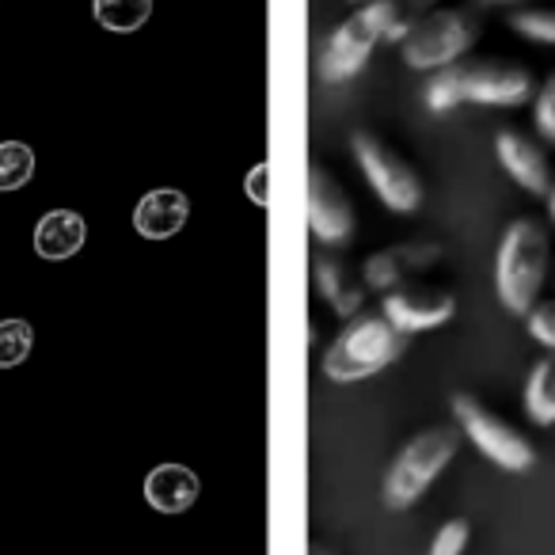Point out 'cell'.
Returning <instances> with one entry per match:
<instances>
[{
	"mask_svg": "<svg viewBox=\"0 0 555 555\" xmlns=\"http://www.w3.org/2000/svg\"><path fill=\"white\" fill-rule=\"evenodd\" d=\"M350 145H354V156H358V164H362V176L370 179V186L380 194V202H385L388 209H396V214L418 209V202H423V183H418V176L411 171V164L403 160L400 153H392L385 141L365 130H358L354 138H350Z\"/></svg>",
	"mask_w": 555,
	"mask_h": 555,
	"instance_id": "obj_7",
	"label": "cell"
},
{
	"mask_svg": "<svg viewBox=\"0 0 555 555\" xmlns=\"http://www.w3.org/2000/svg\"><path fill=\"white\" fill-rule=\"evenodd\" d=\"M438 255H441L438 244H396V247H385V251L370 255L362 278L370 289H396V286H403L411 274L434 267Z\"/></svg>",
	"mask_w": 555,
	"mask_h": 555,
	"instance_id": "obj_11",
	"label": "cell"
},
{
	"mask_svg": "<svg viewBox=\"0 0 555 555\" xmlns=\"http://www.w3.org/2000/svg\"><path fill=\"white\" fill-rule=\"evenodd\" d=\"M461 449V434L453 426H430V430L415 434L408 446L400 449L396 464L385 476V502L392 509H408L423 499V491L441 476L449 461Z\"/></svg>",
	"mask_w": 555,
	"mask_h": 555,
	"instance_id": "obj_3",
	"label": "cell"
},
{
	"mask_svg": "<svg viewBox=\"0 0 555 555\" xmlns=\"http://www.w3.org/2000/svg\"><path fill=\"white\" fill-rule=\"evenodd\" d=\"M35 176V149L24 141H0V191H20Z\"/></svg>",
	"mask_w": 555,
	"mask_h": 555,
	"instance_id": "obj_19",
	"label": "cell"
},
{
	"mask_svg": "<svg viewBox=\"0 0 555 555\" xmlns=\"http://www.w3.org/2000/svg\"><path fill=\"white\" fill-rule=\"evenodd\" d=\"M191 217V202H186L183 191L176 186H160V191H149L145 198L133 209V224L145 240H168L176 236L179 229Z\"/></svg>",
	"mask_w": 555,
	"mask_h": 555,
	"instance_id": "obj_13",
	"label": "cell"
},
{
	"mask_svg": "<svg viewBox=\"0 0 555 555\" xmlns=\"http://www.w3.org/2000/svg\"><path fill=\"white\" fill-rule=\"evenodd\" d=\"M309 555H332V552H327V547H320V544H317V547H309Z\"/></svg>",
	"mask_w": 555,
	"mask_h": 555,
	"instance_id": "obj_29",
	"label": "cell"
},
{
	"mask_svg": "<svg viewBox=\"0 0 555 555\" xmlns=\"http://www.w3.org/2000/svg\"><path fill=\"white\" fill-rule=\"evenodd\" d=\"M532 118H537L540 138H544L547 145H555V73L544 80V88H540L537 111H532Z\"/></svg>",
	"mask_w": 555,
	"mask_h": 555,
	"instance_id": "obj_23",
	"label": "cell"
},
{
	"mask_svg": "<svg viewBox=\"0 0 555 555\" xmlns=\"http://www.w3.org/2000/svg\"><path fill=\"white\" fill-rule=\"evenodd\" d=\"M464 547H468V521L456 517V521H446L438 529V537H434V544H430V555H461Z\"/></svg>",
	"mask_w": 555,
	"mask_h": 555,
	"instance_id": "obj_24",
	"label": "cell"
},
{
	"mask_svg": "<svg viewBox=\"0 0 555 555\" xmlns=\"http://www.w3.org/2000/svg\"><path fill=\"white\" fill-rule=\"evenodd\" d=\"M438 0H400V9H403V16H411V20H418V16H426V12L434 9Z\"/></svg>",
	"mask_w": 555,
	"mask_h": 555,
	"instance_id": "obj_27",
	"label": "cell"
},
{
	"mask_svg": "<svg viewBox=\"0 0 555 555\" xmlns=\"http://www.w3.org/2000/svg\"><path fill=\"white\" fill-rule=\"evenodd\" d=\"M85 247V217L73 209H54L35 224V251L50 262L73 259Z\"/></svg>",
	"mask_w": 555,
	"mask_h": 555,
	"instance_id": "obj_15",
	"label": "cell"
},
{
	"mask_svg": "<svg viewBox=\"0 0 555 555\" xmlns=\"http://www.w3.org/2000/svg\"><path fill=\"white\" fill-rule=\"evenodd\" d=\"M35 347V327L27 320H0V370L20 365Z\"/></svg>",
	"mask_w": 555,
	"mask_h": 555,
	"instance_id": "obj_20",
	"label": "cell"
},
{
	"mask_svg": "<svg viewBox=\"0 0 555 555\" xmlns=\"http://www.w3.org/2000/svg\"><path fill=\"white\" fill-rule=\"evenodd\" d=\"M317 286L324 294V301L332 305L339 317H354L362 312V301H365V286H358L354 278H350L347 262L339 255H320L317 259Z\"/></svg>",
	"mask_w": 555,
	"mask_h": 555,
	"instance_id": "obj_16",
	"label": "cell"
},
{
	"mask_svg": "<svg viewBox=\"0 0 555 555\" xmlns=\"http://www.w3.org/2000/svg\"><path fill=\"white\" fill-rule=\"evenodd\" d=\"M354 4H370V0H354Z\"/></svg>",
	"mask_w": 555,
	"mask_h": 555,
	"instance_id": "obj_31",
	"label": "cell"
},
{
	"mask_svg": "<svg viewBox=\"0 0 555 555\" xmlns=\"http://www.w3.org/2000/svg\"><path fill=\"white\" fill-rule=\"evenodd\" d=\"M267 176H270L267 164H255L251 176H247V194H251L255 206H267V202H270V194H267Z\"/></svg>",
	"mask_w": 555,
	"mask_h": 555,
	"instance_id": "obj_26",
	"label": "cell"
},
{
	"mask_svg": "<svg viewBox=\"0 0 555 555\" xmlns=\"http://www.w3.org/2000/svg\"><path fill=\"white\" fill-rule=\"evenodd\" d=\"M461 103L464 95H461V80H456V65H446V73H438L430 80V88H426V107L446 115V111L461 107Z\"/></svg>",
	"mask_w": 555,
	"mask_h": 555,
	"instance_id": "obj_22",
	"label": "cell"
},
{
	"mask_svg": "<svg viewBox=\"0 0 555 555\" xmlns=\"http://www.w3.org/2000/svg\"><path fill=\"white\" fill-rule=\"evenodd\" d=\"M92 16L100 27L115 35H130L149 24L153 16V0H92Z\"/></svg>",
	"mask_w": 555,
	"mask_h": 555,
	"instance_id": "obj_18",
	"label": "cell"
},
{
	"mask_svg": "<svg viewBox=\"0 0 555 555\" xmlns=\"http://www.w3.org/2000/svg\"><path fill=\"white\" fill-rule=\"evenodd\" d=\"M385 312L403 335H415V332H430V327H441L449 317L456 312L453 294L446 289H430V286H400V289H388L385 297Z\"/></svg>",
	"mask_w": 555,
	"mask_h": 555,
	"instance_id": "obj_10",
	"label": "cell"
},
{
	"mask_svg": "<svg viewBox=\"0 0 555 555\" xmlns=\"http://www.w3.org/2000/svg\"><path fill=\"white\" fill-rule=\"evenodd\" d=\"M456 80H461V95L468 103H487V107H517L532 95V77L521 65H456Z\"/></svg>",
	"mask_w": 555,
	"mask_h": 555,
	"instance_id": "obj_9",
	"label": "cell"
},
{
	"mask_svg": "<svg viewBox=\"0 0 555 555\" xmlns=\"http://www.w3.org/2000/svg\"><path fill=\"white\" fill-rule=\"evenodd\" d=\"M408 350V335L385 317V312H354L339 339L327 347L324 373L332 380H362L392 365Z\"/></svg>",
	"mask_w": 555,
	"mask_h": 555,
	"instance_id": "obj_1",
	"label": "cell"
},
{
	"mask_svg": "<svg viewBox=\"0 0 555 555\" xmlns=\"http://www.w3.org/2000/svg\"><path fill=\"white\" fill-rule=\"evenodd\" d=\"M453 411H456V418H461L464 438H472V446H476L487 461H494L506 472H529L532 464H537V449H532L506 418H499L491 408H483L476 396H456Z\"/></svg>",
	"mask_w": 555,
	"mask_h": 555,
	"instance_id": "obj_6",
	"label": "cell"
},
{
	"mask_svg": "<svg viewBox=\"0 0 555 555\" xmlns=\"http://www.w3.org/2000/svg\"><path fill=\"white\" fill-rule=\"evenodd\" d=\"M547 270V229L537 217H517L506 229L494 259V286L509 312L525 317L537 305Z\"/></svg>",
	"mask_w": 555,
	"mask_h": 555,
	"instance_id": "obj_2",
	"label": "cell"
},
{
	"mask_svg": "<svg viewBox=\"0 0 555 555\" xmlns=\"http://www.w3.org/2000/svg\"><path fill=\"white\" fill-rule=\"evenodd\" d=\"M544 198H547V214H552V221H555V183L547 186V194H544Z\"/></svg>",
	"mask_w": 555,
	"mask_h": 555,
	"instance_id": "obj_28",
	"label": "cell"
},
{
	"mask_svg": "<svg viewBox=\"0 0 555 555\" xmlns=\"http://www.w3.org/2000/svg\"><path fill=\"white\" fill-rule=\"evenodd\" d=\"M305 209H309V229L317 232L320 244H347L354 236V209H350L343 186L312 164L309 183H305Z\"/></svg>",
	"mask_w": 555,
	"mask_h": 555,
	"instance_id": "obj_8",
	"label": "cell"
},
{
	"mask_svg": "<svg viewBox=\"0 0 555 555\" xmlns=\"http://www.w3.org/2000/svg\"><path fill=\"white\" fill-rule=\"evenodd\" d=\"M479 4H514V0H479Z\"/></svg>",
	"mask_w": 555,
	"mask_h": 555,
	"instance_id": "obj_30",
	"label": "cell"
},
{
	"mask_svg": "<svg viewBox=\"0 0 555 555\" xmlns=\"http://www.w3.org/2000/svg\"><path fill=\"white\" fill-rule=\"evenodd\" d=\"M509 27H514L517 35H525V39L555 47V12H544V9L514 12V16H509Z\"/></svg>",
	"mask_w": 555,
	"mask_h": 555,
	"instance_id": "obj_21",
	"label": "cell"
},
{
	"mask_svg": "<svg viewBox=\"0 0 555 555\" xmlns=\"http://www.w3.org/2000/svg\"><path fill=\"white\" fill-rule=\"evenodd\" d=\"M400 16H403L400 0H370L365 9H358L354 16L327 39L324 54H320V77H324L327 85H339V80H350L354 73H362L373 47L385 39V31Z\"/></svg>",
	"mask_w": 555,
	"mask_h": 555,
	"instance_id": "obj_4",
	"label": "cell"
},
{
	"mask_svg": "<svg viewBox=\"0 0 555 555\" xmlns=\"http://www.w3.org/2000/svg\"><path fill=\"white\" fill-rule=\"evenodd\" d=\"M494 153H499L502 168L509 171V179H514L521 191L547 194V186H552V176H547V160H544V153H540V149L532 145L529 138H525V133L499 130Z\"/></svg>",
	"mask_w": 555,
	"mask_h": 555,
	"instance_id": "obj_12",
	"label": "cell"
},
{
	"mask_svg": "<svg viewBox=\"0 0 555 555\" xmlns=\"http://www.w3.org/2000/svg\"><path fill=\"white\" fill-rule=\"evenodd\" d=\"M479 39V16L468 9H441L426 12L411 24L403 47V62L411 69H446L461 54H468Z\"/></svg>",
	"mask_w": 555,
	"mask_h": 555,
	"instance_id": "obj_5",
	"label": "cell"
},
{
	"mask_svg": "<svg viewBox=\"0 0 555 555\" xmlns=\"http://www.w3.org/2000/svg\"><path fill=\"white\" fill-rule=\"evenodd\" d=\"M525 317H529V335H532V339L555 350V301L532 305V309L525 312Z\"/></svg>",
	"mask_w": 555,
	"mask_h": 555,
	"instance_id": "obj_25",
	"label": "cell"
},
{
	"mask_svg": "<svg viewBox=\"0 0 555 555\" xmlns=\"http://www.w3.org/2000/svg\"><path fill=\"white\" fill-rule=\"evenodd\" d=\"M525 411L537 426L555 423V354L532 365L529 385H525Z\"/></svg>",
	"mask_w": 555,
	"mask_h": 555,
	"instance_id": "obj_17",
	"label": "cell"
},
{
	"mask_svg": "<svg viewBox=\"0 0 555 555\" xmlns=\"http://www.w3.org/2000/svg\"><path fill=\"white\" fill-rule=\"evenodd\" d=\"M198 499V476L183 464H160L145 479V502L160 514H183Z\"/></svg>",
	"mask_w": 555,
	"mask_h": 555,
	"instance_id": "obj_14",
	"label": "cell"
}]
</instances>
